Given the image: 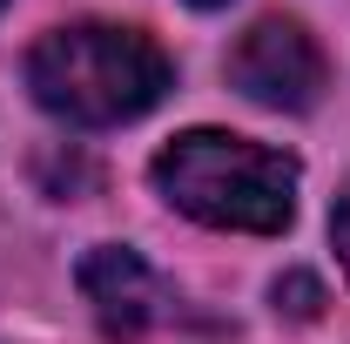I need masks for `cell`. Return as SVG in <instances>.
Instances as JSON below:
<instances>
[{"label":"cell","mask_w":350,"mask_h":344,"mask_svg":"<svg viewBox=\"0 0 350 344\" xmlns=\"http://www.w3.org/2000/svg\"><path fill=\"white\" fill-rule=\"evenodd\" d=\"M27 88L47 115L75 129H122L175 88V68L155 34L115 21H75L27 47Z\"/></svg>","instance_id":"1"},{"label":"cell","mask_w":350,"mask_h":344,"mask_svg":"<svg viewBox=\"0 0 350 344\" xmlns=\"http://www.w3.org/2000/svg\"><path fill=\"white\" fill-rule=\"evenodd\" d=\"M155 175V196L182 210L202 230H243V236H276L290 230L297 216V156L290 149H269L250 135L229 129H189L175 135L169 149L148 162Z\"/></svg>","instance_id":"2"},{"label":"cell","mask_w":350,"mask_h":344,"mask_svg":"<svg viewBox=\"0 0 350 344\" xmlns=\"http://www.w3.org/2000/svg\"><path fill=\"white\" fill-rule=\"evenodd\" d=\"M229 82L243 101L256 108H276V115H304L323 101V82H330V61L304 21L290 14H262L243 41L229 47Z\"/></svg>","instance_id":"3"},{"label":"cell","mask_w":350,"mask_h":344,"mask_svg":"<svg viewBox=\"0 0 350 344\" xmlns=\"http://www.w3.org/2000/svg\"><path fill=\"white\" fill-rule=\"evenodd\" d=\"M75 284H81V297H88V310H94L108 344H135L169 310L162 277L148 270V257H135L129 243H94L81 257V270H75Z\"/></svg>","instance_id":"4"},{"label":"cell","mask_w":350,"mask_h":344,"mask_svg":"<svg viewBox=\"0 0 350 344\" xmlns=\"http://www.w3.org/2000/svg\"><path fill=\"white\" fill-rule=\"evenodd\" d=\"M269 297H276V310H283V317H297V324H310V317L323 310V284H317L310 270H283V277L269 284Z\"/></svg>","instance_id":"5"},{"label":"cell","mask_w":350,"mask_h":344,"mask_svg":"<svg viewBox=\"0 0 350 344\" xmlns=\"http://www.w3.org/2000/svg\"><path fill=\"white\" fill-rule=\"evenodd\" d=\"M330 243H337V263H344V277H350V182H344V196H337V210H330Z\"/></svg>","instance_id":"6"},{"label":"cell","mask_w":350,"mask_h":344,"mask_svg":"<svg viewBox=\"0 0 350 344\" xmlns=\"http://www.w3.org/2000/svg\"><path fill=\"white\" fill-rule=\"evenodd\" d=\"M189 7H202V14H209V7H229V0H189Z\"/></svg>","instance_id":"7"},{"label":"cell","mask_w":350,"mask_h":344,"mask_svg":"<svg viewBox=\"0 0 350 344\" xmlns=\"http://www.w3.org/2000/svg\"><path fill=\"white\" fill-rule=\"evenodd\" d=\"M0 7H7V0H0Z\"/></svg>","instance_id":"8"}]
</instances>
